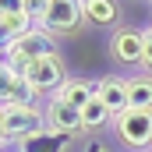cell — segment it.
Returning a JSON list of instances; mask_svg holds the SVG:
<instances>
[{"mask_svg":"<svg viewBox=\"0 0 152 152\" xmlns=\"http://www.w3.org/2000/svg\"><path fill=\"white\" fill-rule=\"evenodd\" d=\"M36 14V28L50 32V36H75L85 25V11L78 0H46V4H32Z\"/></svg>","mask_w":152,"mask_h":152,"instance_id":"6da1fadb","label":"cell"},{"mask_svg":"<svg viewBox=\"0 0 152 152\" xmlns=\"http://www.w3.org/2000/svg\"><path fill=\"white\" fill-rule=\"evenodd\" d=\"M46 131V110H39L36 103L28 106H11L4 110V124H0V138L4 142H32Z\"/></svg>","mask_w":152,"mask_h":152,"instance_id":"7a4b0ae2","label":"cell"},{"mask_svg":"<svg viewBox=\"0 0 152 152\" xmlns=\"http://www.w3.org/2000/svg\"><path fill=\"white\" fill-rule=\"evenodd\" d=\"M25 81H28V88L36 92V96H57L64 85H67V64H64V57L60 53H50V57H39V60H32L25 71Z\"/></svg>","mask_w":152,"mask_h":152,"instance_id":"3957f363","label":"cell"},{"mask_svg":"<svg viewBox=\"0 0 152 152\" xmlns=\"http://www.w3.org/2000/svg\"><path fill=\"white\" fill-rule=\"evenodd\" d=\"M113 131L127 149L149 152L152 149V110H138V106L124 110L120 117H113Z\"/></svg>","mask_w":152,"mask_h":152,"instance_id":"277c9868","label":"cell"},{"mask_svg":"<svg viewBox=\"0 0 152 152\" xmlns=\"http://www.w3.org/2000/svg\"><path fill=\"white\" fill-rule=\"evenodd\" d=\"M50 53H57V39L50 36V32H42V28H32V32H25V36H18L14 42H11L7 64H11L14 71H25L32 60L50 57Z\"/></svg>","mask_w":152,"mask_h":152,"instance_id":"5b68a950","label":"cell"},{"mask_svg":"<svg viewBox=\"0 0 152 152\" xmlns=\"http://www.w3.org/2000/svg\"><path fill=\"white\" fill-rule=\"evenodd\" d=\"M36 28V14H32V4H4L0 0V53L7 57L11 42L25 32Z\"/></svg>","mask_w":152,"mask_h":152,"instance_id":"8992f818","label":"cell"},{"mask_svg":"<svg viewBox=\"0 0 152 152\" xmlns=\"http://www.w3.org/2000/svg\"><path fill=\"white\" fill-rule=\"evenodd\" d=\"M36 103V92L28 88V81L21 71H14L11 64L0 67V110H11V106H28Z\"/></svg>","mask_w":152,"mask_h":152,"instance_id":"52a82bcc","label":"cell"},{"mask_svg":"<svg viewBox=\"0 0 152 152\" xmlns=\"http://www.w3.org/2000/svg\"><path fill=\"white\" fill-rule=\"evenodd\" d=\"M110 57L117 64H138L142 67V28L117 25L113 36H110Z\"/></svg>","mask_w":152,"mask_h":152,"instance_id":"ba28073f","label":"cell"},{"mask_svg":"<svg viewBox=\"0 0 152 152\" xmlns=\"http://www.w3.org/2000/svg\"><path fill=\"white\" fill-rule=\"evenodd\" d=\"M96 96L106 103V110L113 117H120L124 110H131V99H127V78H99L96 81Z\"/></svg>","mask_w":152,"mask_h":152,"instance_id":"9c48e42d","label":"cell"},{"mask_svg":"<svg viewBox=\"0 0 152 152\" xmlns=\"http://www.w3.org/2000/svg\"><path fill=\"white\" fill-rule=\"evenodd\" d=\"M46 127L50 131H60V134H71V131H81V110L67 106L64 99H50L46 106Z\"/></svg>","mask_w":152,"mask_h":152,"instance_id":"30bf717a","label":"cell"},{"mask_svg":"<svg viewBox=\"0 0 152 152\" xmlns=\"http://www.w3.org/2000/svg\"><path fill=\"white\" fill-rule=\"evenodd\" d=\"M81 11H85V25H96V28L117 25L120 18V7L113 0H81Z\"/></svg>","mask_w":152,"mask_h":152,"instance_id":"8fae6325","label":"cell"},{"mask_svg":"<svg viewBox=\"0 0 152 152\" xmlns=\"http://www.w3.org/2000/svg\"><path fill=\"white\" fill-rule=\"evenodd\" d=\"M57 99H64L67 106L81 110L85 103H92V99H96V81H88V78H67V85L57 92Z\"/></svg>","mask_w":152,"mask_h":152,"instance_id":"7c38bea8","label":"cell"},{"mask_svg":"<svg viewBox=\"0 0 152 152\" xmlns=\"http://www.w3.org/2000/svg\"><path fill=\"white\" fill-rule=\"evenodd\" d=\"M127 99L138 110H152V75H134L127 78Z\"/></svg>","mask_w":152,"mask_h":152,"instance_id":"4fadbf2b","label":"cell"},{"mask_svg":"<svg viewBox=\"0 0 152 152\" xmlns=\"http://www.w3.org/2000/svg\"><path fill=\"white\" fill-rule=\"evenodd\" d=\"M110 120H113V113L106 110V103H103L99 96H96L92 103H85V106H81V131H96V127H106Z\"/></svg>","mask_w":152,"mask_h":152,"instance_id":"5bb4252c","label":"cell"},{"mask_svg":"<svg viewBox=\"0 0 152 152\" xmlns=\"http://www.w3.org/2000/svg\"><path fill=\"white\" fill-rule=\"evenodd\" d=\"M142 67L152 75V25L142 28Z\"/></svg>","mask_w":152,"mask_h":152,"instance_id":"9a60e30c","label":"cell"},{"mask_svg":"<svg viewBox=\"0 0 152 152\" xmlns=\"http://www.w3.org/2000/svg\"><path fill=\"white\" fill-rule=\"evenodd\" d=\"M4 64H7V57H4V53H0V67H4Z\"/></svg>","mask_w":152,"mask_h":152,"instance_id":"2e32d148","label":"cell"},{"mask_svg":"<svg viewBox=\"0 0 152 152\" xmlns=\"http://www.w3.org/2000/svg\"><path fill=\"white\" fill-rule=\"evenodd\" d=\"M0 124H4V110H0ZM0 142H4V138H0Z\"/></svg>","mask_w":152,"mask_h":152,"instance_id":"e0dca14e","label":"cell"},{"mask_svg":"<svg viewBox=\"0 0 152 152\" xmlns=\"http://www.w3.org/2000/svg\"><path fill=\"white\" fill-rule=\"evenodd\" d=\"M0 149H4V142H0Z\"/></svg>","mask_w":152,"mask_h":152,"instance_id":"ac0fdd59","label":"cell"},{"mask_svg":"<svg viewBox=\"0 0 152 152\" xmlns=\"http://www.w3.org/2000/svg\"><path fill=\"white\" fill-rule=\"evenodd\" d=\"M149 152H152V149H149Z\"/></svg>","mask_w":152,"mask_h":152,"instance_id":"d6986e66","label":"cell"}]
</instances>
